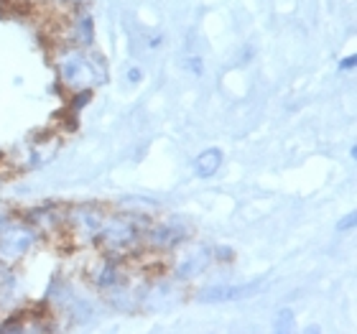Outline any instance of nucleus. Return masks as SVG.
I'll list each match as a JSON object with an SVG mask.
<instances>
[{
    "label": "nucleus",
    "mask_w": 357,
    "mask_h": 334,
    "mask_svg": "<svg viewBox=\"0 0 357 334\" xmlns=\"http://www.w3.org/2000/svg\"><path fill=\"white\" fill-rule=\"evenodd\" d=\"M54 3H61V6H79L84 0H54Z\"/></svg>",
    "instance_id": "obj_20"
},
{
    "label": "nucleus",
    "mask_w": 357,
    "mask_h": 334,
    "mask_svg": "<svg viewBox=\"0 0 357 334\" xmlns=\"http://www.w3.org/2000/svg\"><path fill=\"white\" fill-rule=\"evenodd\" d=\"M143 238L149 243V248L153 250H174L176 245H181L186 238V227L178 222H161L153 225L143 232Z\"/></svg>",
    "instance_id": "obj_5"
},
{
    "label": "nucleus",
    "mask_w": 357,
    "mask_h": 334,
    "mask_svg": "<svg viewBox=\"0 0 357 334\" xmlns=\"http://www.w3.org/2000/svg\"><path fill=\"white\" fill-rule=\"evenodd\" d=\"M215 255H217V260H222V263H232V260H235V250H232V248H227V245L217 248Z\"/></svg>",
    "instance_id": "obj_14"
},
{
    "label": "nucleus",
    "mask_w": 357,
    "mask_h": 334,
    "mask_svg": "<svg viewBox=\"0 0 357 334\" xmlns=\"http://www.w3.org/2000/svg\"><path fill=\"white\" fill-rule=\"evenodd\" d=\"M355 67H357V56H355V54H350V56H344V59L340 61V69H342V72H352Z\"/></svg>",
    "instance_id": "obj_16"
},
{
    "label": "nucleus",
    "mask_w": 357,
    "mask_h": 334,
    "mask_svg": "<svg viewBox=\"0 0 357 334\" xmlns=\"http://www.w3.org/2000/svg\"><path fill=\"white\" fill-rule=\"evenodd\" d=\"M120 281V255L107 252L105 258L97 260L95 271H92V283L97 289H112Z\"/></svg>",
    "instance_id": "obj_9"
},
{
    "label": "nucleus",
    "mask_w": 357,
    "mask_h": 334,
    "mask_svg": "<svg viewBox=\"0 0 357 334\" xmlns=\"http://www.w3.org/2000/svg\"><path fill=\"white\" fill-rule=\"evenodd\" d=\"M10 222H13V220H10V215H3V212H0V232L6 230Z\"/></svg>",
    "instance_id": "obj_19"
},
{
    "label": "nucleus",
    "mask_w": 357,
    "mask_h": 334,
    "mask_svg": "<svg viewBox=\"0 0 357 334\" xmlns=\"http://www.w3.org/2000/svg\"><path fill=\"white\" fill-rule=\"evenodd\" d=\"M92 87H82V89H75V97H72V103H69V107H72V112H79L84 107V105L92 100Z\"/></svg>",
    "instance_id": "obj_11"
},
{
    "label": "nucleus",
    "mask_w": 357,
    "mask_h": 334,
    "mask_svg": "<svg viewBox=\"0 0 357 334\" xmlns=\"http://www.w3.org/2000/svg\"><path fill=\"white\" fill-rule=\"evenodd\" d=\"M149 227H151V222L143 215L112 217V220H105L102 230L95 235V243H100L107 252L120 255L123 250L133 248Z\"/></svg>",
    "instance_id": "obj_1"
},
{
    "label": "nucleus",
    "mask_w": 357,
    "mask_h": 334,
    "mask_svg": "<svg viewBox=\"0 0 357 334\" xmlns=\"http://www.w3.org/2000/svg\"><path fill=\"white\" fill-rule=\"evenodd\" d=\"M38 230L29 222H10L0 232V258L8 263L21 260L31 248L36 245Z\"/></svg>",
    "instance_id": "obj_3"
},
{
    "label": "nucleus",
    "mask_w": 357,
    "mask_h": 334,
    "mask_svg": "<svg viewBox=\"0 0 357 334\" xmlns=\"http://www.w3.org/2000/svg\"><path fill=\"white\" fill-rule=\"evenodd\" d=\"M291 327H294V312H291V309H283V312L278 314V324H275V329H278V332H289Z\"/></svg>",
    "instance_id": "obj_13"
},
{
    "label": "nucleus",
    "mask_w": 357,
    "mask_h": 334,
    "mask_svg": "<svg viewBox=\"0 0 357 334\" xmlns=\"http://www.w3.org/2000/svg\"><path fill=\"white\" fill-rule=\"evenodd\" d=\"M186 64H189V69H192L194 75L202 77V72H204V64H202V59H197V56H194V59H189Z\"/></svg>",
    "instance_id": "obj_18"
},
{
    "label": "nucleus",
    "mask_w": 357,
    "mask_h": 334,
    "mask_svg": "<svg viewBox=\"0 0 357 334\" xmlns=\"http://www.w3.org/2000/svg\"><path fill=\"white\" fill-rule=\"evenodd\" d=\"M0 332H23L21 314H13V317H8V319L0 324Z\"/></svg>",
    "instance_id": "obj_12"
},
{
    "label": "nucleus",
    "mask_w": 357,
    "mask_h": 334,
    "mask_svg": "<svg viewBox=\"0 0 357 334\" xmlns=\"http://www.w3.org/2000/svg\"><path fill=\"white\" fill-rule=\"evenodd\" d=\"M56 69H59L61 84H67L72 89H82L97 79L95 61L89 59L87 54L79 46H69L56 56Z\"/></svg>",
    "instance_id": "obj_2"
},
{
    "label": "nucleus",
    "mask_w": 357,
    "mask_h": 334,
    "mask_svg": "<svg viewBox=\"0 0 357 334\" xmlns=\"http://www.w3.org/2000/svg\"><path fill=\"white\" fill-rule=\"evenodd\" d=\"M263 281L255 278L250 283H243V286H207V289L197 291V301L199 304H220V301H240V298L253 296L255 291L261 289Z\"/></svg>",
    "instance_id": "obj_4"
},
{
    "label": "nucleus",
    "mask_w": 357,
    "mask_h": 334,
    "mask_svg": "<svg viewBox=\"0 0 357 334\" xmlns=\"http://www.w3.org/2000/svg\"><path fill=\"white\" fill-rule=\"evenodd\" d=\"M67 33L72 46H92V41H95V18L87 8H82V3L75 6V10H72Z\"/></svg>",
    "instance_id": "obj_6"
},
{
    "label": "nucleus",
    "mask_w": 357,
    "mask_h": 334,
    "mask_svg": "<svg viewBox=\"0 0 357 334\" xmlns=\"http://www.w3.org/2000/svg\"><path fill=\"white\" fill-rule=\"evenodd\" d=\"M222 166V151L220 149H204L199 156L194 158V174L199 179H212Z\"/></svg>",
    "instance_id": "obj_10"
},
{
    "label": "nucleus",
    "mask_w": 357,
    "mask_h": 334,
    "mask_svg": "<svg viewBox=\"0 0 357 334\" xmlns=\"http://www.w3.org/2000/svg\"><path fill=\"white\" fill-rule=\"evenodd\" d=\"M69 220H72V225H75L77 230L84 232V235H89V238H95L97 232L102 230L105 225V212L100 207H95V204H79V207H75L72 212H69Z\"/></svg>",
    "instance_id": "obj_7"
},
{
    "label": "nucleus",
    "mask_w": 357,
    "mask_h": 334,
    "mask_svg": "<svg viewBox=\"0 0 357 334\" xmlns=\"http://www.w3.org/2000/svg\"><path fill=\"white\" fill-rule=\"evenodd\" d=\"M355 222H357V215H355V212H350V215L344 217V220H340V222H337V230H340V232L352 230V227H355Z\"/></svg>",
    "instance_id": "obj_15"
},
{
    "label": "nucleus",
    "mask_w": 357,
    "mask_h": 334,
    "mask_svg": "<svg viewBox=\"0 0 357 334\" xmlns=\"http://www.w3.org/2000/svg\"><path fill=\"white\" fill-rule=\"evenodd\" d=\"M141 79H143V69L141 67H130V69H128V82H141Z\"/></svg>",
    "instance_id": "obj_17"
},
{
    "label": "nucleus",
    "mask_w": 357,
    "mask_h": 334,
    "mask_svg": "<svg viewBox=\"0 0 357 334\" xmlns=\"http://www.w3.org/2000/svg\"><path fill=\"white\" fill-rule=\"evenodd\" d=\"M209 250L207 248H199V250L189 252V255H184V258L178 260L176 268H174V275H176L178 281H192V278H197L199 273H204L209 266Z\"/></svg>",
    "instance_id": "obj_8"
}]
</instances>
